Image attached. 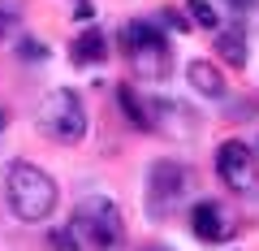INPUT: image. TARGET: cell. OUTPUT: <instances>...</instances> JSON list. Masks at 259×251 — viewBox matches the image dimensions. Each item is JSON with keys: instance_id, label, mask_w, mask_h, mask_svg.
I'll list each match as a JSON object with an SVG mask.
<instances>
[{"instance_id": "obj_1", "label": "cell", "mask_w": 259, "mask_h": 251, "mask_svg": "<svg viewBox=\"0 0 259 251\" xmlns=\"http://www.w3.org/2000/svg\"><path fill=\"white\" fill-rule=\"evenodd\" d=\"M65 251H125V221L112 199H82L65 225Z\"/></svg>"}, {"instance_id": "obj_2", "label": "cell", "mask_w": 259, "mask_h": 251, "mask_svg": "<svg viewBox=\"0 0 259 251\" xmlns=\"http://www.w3.org/2000/svg\"><path fill=\"white\" fill-rule=\"evenodd\" d=\"M5 199H9L18 221H30V225L48 221L56 208V182L35 160H13L9 173H5Z\"/></svg>"}, {"instance_id": "obj_3", "label": "cell", "mask_w": 259, "mask_h": 251, "mask_svg": "<svg viewBox=\"0 0 259 251\" xmlns=\"http://www.w3.org/2000/svg\"><path fill=\"white\" fill-rule=\"evenodd\" d=\"M121 52H125L130 69L139 78H147V83H164L168 69H173L168 39L151 22H125V30H121Z\"/></svg>"}, {"instance_id": "obj_4", "label": "cell", "mask_w": 259, "mask_h": 251, "mask_svg": "<svg viewBox=\"0 0 259 251\" xmlns=\"http://www.w3.org/2000/svg\"><path fill=\"white\" fill-rule=\"evenodd\" d=\"M39 130L56 143H78L87 134V109L78 100V91L56 87L44 104H39Z\"/></svg>"}, {"instance_id": "obj_5", "label": "cell", "mask_w": 259, "mask_h": 251, "mask_svg": "<svg viewBox=\"0 0 259 251\" xmlns=\"http://www.w3.org/2000/svg\"><path fill=\"white\" fill-rule=\"evenodd\" d=\"M216 173H221V182L233 195H255L259 191V160L242 139H229L216 152Z\"/></svg>"}, {"instance_id": "obj_6", "label": "cell", "mask_w": 259, "mask_h": 251, "mask_svg": "<svg viewBox=\"0 0 259 251\" xmlns=\"http://www.w3.org/2000/svg\"><path fill=\"white\" fill-rule=\"evenodd\" d=\"M186 191V169L177 160H156L151 165V177H147V204H151V217H164L168 208L182 199Z\"/></svg>"}, {"instance_id": "obj_7", "label": "cell", "mask_w": 259, "mask_h": 251, "mask_svg": "<svg viewBox=\"0 0 259 251\" xmlns=\"http://www.w3.org/2000/svg\"><path fill=\"white\" fill-rule=\"evenodd\" d=\"M190 230L199 242H225L233 234V217L225 204H216V199H203V204L190 208Z\"/></svg>"}, {"instance_id": "obj_8", "label": "cell", "mask_w": 259, "mask_h": 251, "mask_svg": "<svg viewBox=\"0 0 259 251\" xmlns=\"http://www.w3.org/2000/svg\"><path fill=\"white\" fill-rule=\"evenodd\" d=\"M186 78H190V87L199 95H207V100H221V95H225V74L212 65V61H190Z\"/></svg>"}, {"instance_id": "obj_9", "label": "cell", "mask_w": 259, "mask_h": 251, "mask_svg": "<svg viewBox=\"0 0 259 251\" xmlns=\"http://www.w3.org/2000/svg\"><path fill=\"white\" fill-rule=\"evenodd\" d=\"M69 56H74V65H95V61H104V56H108V35L82 30V35L74 39V48H69Z\"/></svg>"}, {"instance_id": "obj_10", "label": "cell", "mask_w": 259, "mask_h": 251, "mask_svg": "<svg viewBox=\"0 0 259 251\" xmlns=\"http://www.w3.org/2000/svg\"><path fill=\"white\" fill-rule=\"evenodd\" d=\"M117 100H121V113H125L139 130H151V126H156V113L147 109V100H139V95H134V87H121Z\"/></svg>"}, {"instance_id": "obj_11", "label": "cell", "mask_w": 259, "mask_h": 251, "mask_svg": "<svg viewBox=\"0 0 259 251\" xmlns=\"http://www.w3.org/2000/svg\"><path fill=\"white\" fill-rule=\"evenodd\" d=\"M216 48H221V56L229 65H246V35H242L238 26H225L221 35H216Z\"/></svg>"}, {"instance_id": "obj_12", "label": "cell", "mask_w": 259, "mask_h": 251, "mask_svg": "<svg viewBox=\"0 0 259 251\" xmlns=\"http://www.w3.org/2000/svg\"><path fill=\"white\" fill-rule=\"evenodd\" d=\"M22 26V0H0V39Z\"/></svg>"}, {"instance_id": "obj_13", "label": "cell", "mask_w": 259, "mask_h": 251, "mask_svg": "<svg viewBox=\"0 0 259 251\" xmlns=\"http://www.w3.org/2000/svg\"><path fill=\"white\" fill-rule=\"evenodd\" d=\"M190 18L199 22L203 30H216V26H221V13H216L207 0H190Z\"/></svg>"}, {"instance_id": "obj_14", "label": "cell", "mask_w": 259, "mask_h": 251, "mask_svg": "<svg viewBox=\"0 0 259 251\" xmlns=\"http://www.w3.org/2000/svg\"><path fill=\"white\" fill-rule=\"evenodd\" d=\"M18 52H22V56H30V61H44V56H48V48H44V44H35V39H22V48H18Z\"/></svg>"}, {"instance_id": "obj_15", "label": "cell", "mask_w": 259, "mask_h": 251, "mask_svg": "<svg viewBox=\"0 0 259 251\" xmlns=\"http://www.w3.org/2000/svg\"><path fill=\"white\" fill-rule=\"evenodd\" d=\"M147 251H168V247H147Z\"/></svg>"}, {"instance_id": "obj_16", "label": "cell", "mask_w": 259, "mask_h": 251, "mask_svg": "<svg viewBox=\"0 0 259 251\" xmlns=\"http://www.w3.org/2000/svg\"><path fill=\"white\" fill-rule=\"evenodd\" d=\"M0 130H5V113H0Z\"/></svg>"}, {"instance_id": "obj_17", "label": "cell", "mask_w": 259, "mask_h": 251, "mask_svg": "<svg viewBox=\"0 0 259 251\" xmlns=\"http://www.w3.org/2000/svg\"><path fill=\"white\" fill-rule=\"evenodd\" d=\"M233 5H250V0H233Z\"/></svg>"}]
</instances>
